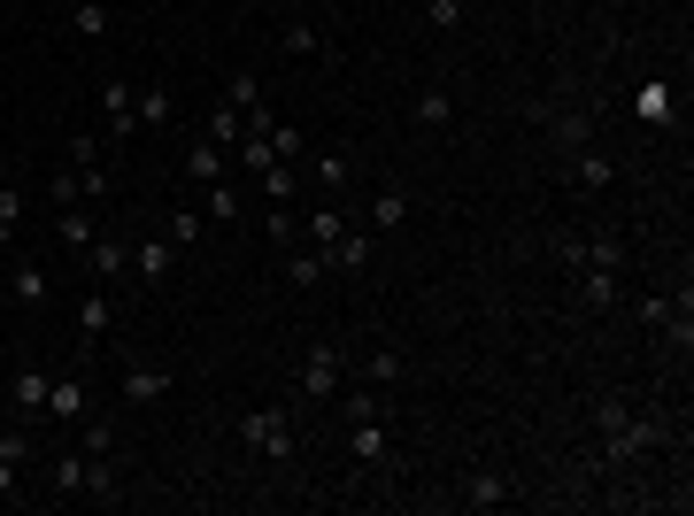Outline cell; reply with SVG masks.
Wrapping results in <instances>:
<instances>
[{
    "label": "cell",
    "instance_id": "obj_1",
    "mask_svg": "<svg viewBox=\"0 0 694 516\" xmlns=\"http://www.w3.org/2000/svg\"><path fill=\"white\" fill-rule=\"evenodd\" d=\"M594 432H602V463L618 470V463H641L648 448H664L671 424H664V416H633L625 401H602V408H594Z\"/></svg>",
    "mask_w": 694,
    "mask_h": 516
},
{
    "label": "cell",
    "instance_id": "obj_2",
    "mask_svg": "<svg viewBox=\"0 0 694 516\" xmlns=\"http://www.w3.org/2000/svg\"><path fill=\"white\" fill-rule=\"evenodd\" d=\"M239 432H247V448H255V455H271V463H286V455H294V416H286V408H255Z\"/></svg>",
    "mask_w": 694,
    "mask_h": 516
},
{
    "label": "cell",
    "instance_id": "obj_3",
    "mask_svg": "<svg viewBox=\"0 0 694 516\" xmlns=\"http://www.w3.org/2000/svg\"><path fill=\"white\" fill-rule=\"evenodd\" d=\"M347 386V363H339V348H309V363H301V393L309 401H332Z\"/></svg>",
    "mask_w": 694,
    "mask_h": 516
},
{
    "label": "cell",
    "instance_id": "obj_4",
    "mask_svg": "<svg viewBox=\"0 0 694 516\" xmlns=\"http://www.w3.org/2000/svg\"><path fill=\"white\" fill-rule=\"evenodd\" d=\"M47 416L77 432V424L94 416V393H85V378H47Z\"/></svg>",
    "mask_w": 694,
    "mask_h": 516
},
{
    "label": "cell",
    "instance_id": "obj_5",
    "mask_svg": "<svg viewBox=\"0 0 694 516\" xmlns=\"http://www.w3.org/2000/svg\"><path fill=\"white\" fill-rule=\"evenodd\" d=\"M109 324H116V293H109V286H94V293L77 301V339H85V348H101Z\"/></svg>",
    "mask_w": 694,
    "mask_h": 516
},
{
    "label": "cell",
    "instance_id": "obj_6",
    "mask_svg": "<svg viewBox=\"0 0 694 516\" xmlns=\"http://www.w3.org/2000/svg\"><path fill=\"white\" fill-rule=\"evenodd\" d=\"M347 455H356L363 470H379V463L394 455V432H386V416H371V424H347Z\"/></svg>",
    "mask_w": 694,
    "mask_h": 516
},
{
    "label": "cell",
    "instance_id": "obj_7",
    "mask_svg": "<svg viewBox=\"0 0 694 516\" xmlns=\"http://www.w3.org/2000/svg\"><path fill=\"white\" fill-rule=\"evenodd\" d=\"M170 263H178V247H170V231H162V239H139V247H132V278H139V286H162V278H170Z\"/></svg>",
    "mask_w": 694,
    "mask_h": 516
},
{
    "label": "cell",
    "instance_id": "obj_8",
    "mask_svg": "<svg viewBox=\"0 0 694 516\" xmlns=\"http://www.w3.org/2000/svg\"><path fill=\"white\" fill-rule=\"evenodd\" d=\"M124 401H132V408H162V401H170V370L132 363V370H124Z\"/></svg>",
    "mask_w": 694,
    "mask_h": 516
},
{
    "label": "cell",
    "instance_id": "obj_9",
    "mask_svg": "<svg viewBox=\"0 0 694 516\" xmlns=\"http://www.w3.org/2000/svg\"><path fill=\"white\" fill-rule=\"evenodd\" d=\"M9 301H16V309H39V301H47V263H39V254H16V270H9Z\"/></svg>",
    "mask_w": 694,
    "mask_h": 516
},
{
    "label": "cell",
    "instance_id": "obj_10",
    "mask_svg": "<svg viewBox=\"0 0 694 516\" xmlns=\"http://www.w3.org/2000/svg\"><path fill=\"white\" fill-rule=\"evenodd\" d=\"M85 270H94V286H116L132 270V247L124 239H94V247H85Z\"/></svg>",
    "mask_w": 694,
    "mask_h": 516
},
{
    "label": "cell",
    "instance_id": "obj_11",
    "mask_svg": "<svg viewBox=\"0 0 694 516\" xmlns=\"http://www.w3.org/2000/svg\"><path fill=\"white\" fill-rule=\"evenodd\" d=\"M509 501H517V486L501 470H471L463 478V508H509Z\"/></svg>",
    "mask_w": 694,
    "mask_h": 516
},
{
    "label": "cell",
    "instance_id": "obj_12",
    "mask_svg": "<svg viewBox=\"0 0 694 516\" xmlns=\"http://www.w3.org/2000/svg\"><path fill=\"white\" fill-rule=\"evenodd\" d=\"M563 162H571V178H579V186H586V193H594V186H610V178H618V162H610V154H602V147H594V139H586V147H571V154H563Z\"/></svg>",
    "mask_w": 694,
    "mask_h": 516
},
{
    "label": "cell",
    "instance_id": "obj_13",
    "mask_svg": "<svg viewBox=\"0 0 694 516\" xmlns=\"http://www.w3.org/2000/svg\"><path fill=\"white\" fill-rule=\"evenodd\" d=\"M186 178H194V186H216V178H224V147H216V139H201V131L186 139Z\"/></svg>",
    "mask_w": 694,
    "mask_h": 516
},
{
    "label": "cell",
    "instance_id": "obj_14",
    "mask_svg": "<svg viewBox=\"0 0 694 516\" xmlns=\"http://www.w3.org/2000/svg\"><path fill=\"white\" fill-rule=\"evenodd\" d=\"M579 301L586 309H610L618 301V270L610 263H579Z\"/></svg>",
    "mask_w": 694,
    "mask_h": 516
},
{
    "label": "cell",
    "instance_id": "obj_15",
    "mask_svg": "<svg viewBox=\"0 0 694 516\" xmlns=\"http://www.w3.org/2000/svg\"><path fill=\"white\" fill-rule=\"evenodd\" d=\"M54 239H62V247H94V239H101L94 209H85V201H77V209H54Z\"/></svg>",
    "mask_w": 694,
    "mask_h": 516
},
{
    "label": "cell",
    "instance_id": "obj_16",
    "mask_svg": "<svg viewBox=\"0 0 694 516\" xmlns=\"http://www.w3.org/2000/svg\"><path fill=\"white\" fill-rule=\"evenodd\" d=\"M101 109H109V131H116V139H132V131H139V116H132V85H124V77H109V85H101Z\"/></svg>",
    "mask_w": 694,
    "mask_h": 516
},
{
    "label": "cell",
    "instance_id": "obj_17",
    "mask_svg": "<svg viewBox=\"0 0 694 516\" xmlns=\"http://www.w3.org/2000/svg\"><path fill=\"white\" fill-rule=\"evenodd\" d=\"M239 131H247V116H239V109H232V101H216V109H209V116H201V139H216V147H224V154H232V147H239Z\"/></svg>",
    "mask_w": 694,
    "mask_h": 516
},
{
    "label": "cell",
    "instance_id": "obj_18",
    "mask_svg": "<svg viewBox=\"0 0 694 516\" xmlns=\"http://www.w3.org/2000/svg\"><path fill=\"white\" fill-rule=\"evenodd\" d=\"M47 416V370H16V424Z\"/></svg>",
    "mask_w": 694,
    "mask_h": 516
},
{
    "label": "cell",
    "instance_id": "obj_19",
    "mask_svg": "<svg viewBox=\"0 0 694 516\" xmlns=\"http://www.w3.org/2000/svg\"><path fill=\"white\" fill-rule=\"evenodd\" d=\"M132 116H139V131H147V124H170V116H178L170 85H139V93H132Z\"/></svg>",
    "mask_w": 694,
    "mask_h": 516
},
{
    "label": "cell",
    "instance_id": "obj_20",
    "mask_svg": "<svg viewBox=\"0 0 694 516\" xmlns=\"http://www.w3.org/2000/svg\"><path fill=\"white\" fill-rule=\"evenodd\" d=\"M324 263H332V270H363V263H371V231H339V239L324 247Z\"/></svg>",
    "mask_w": 694,
    "mask_h": 516
},
{
    "label": "cell",
    "instance_id": "obj_21",
    "mask_svg": "<svg viewBox=\"0 0 694 516\" xmlns=\"http://www.w3.org/2000/svg\"><path fill=\"white\" fill-rule=\"evenodd\" d=\"M401 224H409V193H401V186H386V193L371 201V231H401Z\"/></svg>",
    "mask_w": 694,
    "mask_h": 516
},
{
    "label": "cell",
    "instance_id": "obj_22",
    "mask_svg": "<svg viewBox=\"0 0 694 516\" xmlns=\"http://www.w3.org/2000/svg\"><path fill=\"white\" fill-rule=\"evenodd\" d=\"M24 231V186H0V247H16Z\"/></svg>",
    "mask_w": 694,
    "mask_h": 516
},
{
    "label": "cell",
    "instance_id": "obj_23",
    "mask_svg": "<svg viewBox=\"0 0 694 516\" xmlns=\"http://www.w3.org/2000/svg\"><path fill=\"white\" fill-rule=\"evenodd\" d=\"M263 231H271L278 247H301V216H294V201H271V216H263Z\"/></svg>",
    "mask_w": 694,
    "mask_h": 516
},
{
    "label": "cell",
    "instance_id": "obj_24",
    "mask_svg": "<svg viewBox=\"0 0 694 516\" xmlns=\"http://www.w3.org/2000/svg\"><path fill=\"white\" fill-rule=\"evenodd\" d=\"M339 416H347V424H371V416H386V408H379V386H356V393H339Z\"/></svg>",
    "mask_w": 694,
    "mask_h": 516
},
{
    "label": "cell",
    "instance_id": "obj_25",
    "mask_svg": "<svg viewBox=\"0 0 694 516\" xmlns=\"http://www.w3.org/2000/svg\"><path fill=\"white\" fill-rule=\"evenodd\" d=\"M448 116H456L448 85H424V93H417V124H448Z\"/></svg>",
    "mask_w": 694,
    "mask_h": 516
},
{
    "label": "cell",
    "instance_id": "obj_26",
    "mask_svg": "<svg viewBox=\"0 0 694 516\" xmlns=\"http://www.w3.org/2000/svg\"><path fill=\"white\" fill-rule=\"evenodd\" d=\"M394 378H401V355L394 348H371L363 355V386H394Z\"/></svg>",
    "mask_w": 694,
    "mask_h": 516
},
{
    "label": "cell",
    "instance_id": "obj_27",
    "mask_svg": "<svg viewBox=\"0 0 694 516\" xmlns=\"http://www.w3.org/2000/svg\"><path fill=\"white\" fill-rule=\"evenodd\" d=\"M47 486H54V493H85V455H54Z\"/></svg>",
    "mask_w": 694,
    "mask_h": 516
},
{
    "label": "cell",
    "instance_id": "obj_28",
    "mask_svg": "<svg viewBox=\"0 0 694 516\" xmlns=\"http://www.w3.org/2000/svg\"><path fill=\"white\" fill-rule=\"evenodd\" d=\"M255 186H263V201H294V193H301V186H294V162H271Z\"/></svg>",
    "mask_w": 694,
    "mask_h": 516
},
{
    "label": "cell",
    "instance_id": "obj_29",
    "mask_svg": "<svg viewBox=\"0 0 694 516\" xmlns=\"http://www.w3.org/2000/svg\"><path fill=\"white\" fill-rule=\"evenodd\" d=\"M324 270H332V263H324V247H309V254H286V278H294V286H317Z\"/></svg>",
    "mask_w": 694,
    "mask_h": 516
},
{
    "label": "cell",
    "instance_id": "obj_30",
    "mask_svg": "<svg viewBox=\"0 0 694 516\" xmlns=\"http://www.w3.org/2000/svg\"><path fill=\"white\" fill-rule=\"evenodd\" d=\"M201 231H209L201 209H178V216H170V247H201Z\"/></svg>",
    "mask_w": 694,
    "mask_h": 516
},
{
    "label": "cell",
    "instance_id": "obj_31",
    "mask_svg": "<svg viewBox=\"0 0 694 516\" xmlns=\"http://www.w3.org/2000/svg\"><path fill=\"white\" fill-rule=\"evenodd\" d=\"M224 101H232L239 116H247V109H263V77H255V70H247V77H232V85H224Z\"/></svg>",
    "mask_w": 694,
    "mask_h": 516
},
{
    "label": "cell",
    "instance_id": "obj_32",
    "mask_svg": "<svg viewBox=\"0 0 694 516\" xmlns=\"http://www.w3.org/2000/svg\"><path fill=\"white\" fill-rule=\"evenodd\" d=\"M201 193H209V224H239V193H232L224 178H216V186H201Z\"/></svg>",
    "mask_w": 694,
    "mask_h": 516
},
{
    "label": "cell",
    "instance_id": "obj_33",
    "mask_svg": "<svg viewBox=\"0 0 694 516\" xmlns=\"http://www.w3.org/2000/svg\"><path fill=\"white\" fill-rule=\"evenodd\" d=\"M317 186H324V193H339V186H347V154H339V147H324V154H317Z\"/></svg>",
    "mask_w": 694,
    "mask_h": 516
},
{
    "label": "cell",
    "instance_id": "obj_34",
    "mask_svg": "<svg viewBox=\"0 0 694 516\" xmlns=\"http://www.w3.org/2000/svg\"><path fill=\"white\" fill-rule=\"evenodd\" d=\"M286 54H324V32L317 24H286Z\"/></svg>",
    "mask_w": 694,
    "mask_h": 516
},
{
    "label": "cell",
    "instance_id": "obj_35",
    "mask_svg": "<svg viewBox=\"0 0 694 516\" xmlns=\"http://www.w3.org/2000/svg\"><path fill=\"white\" fill-rule=\"evenodd\" d=\"M339 231H347V216H339V209H317V216H309V239H317V247H332Z\"/></svg>",
    "mask_w": 694,
    "mask_h": 516
},
{
    "label": "cell",
    "instance_id": "obj_36",
    "mask_svg": "<svg viewBox=\"0 0 694 516\" xmlns=\"http://www.w3.org/2000/svg\"><path fill=\"white\" fill-rule=\"evenodd\" d=\"M94 162H101V139L77 131V139H70V169H94Z\"/></svg>",
    "mask_w": 694,
    "mask_h": 516
},
{
    "label": "cell",
    "instance_id": "obj_37",
    "mask_svg": "<svg viewBox=\"0 0 694 516\" xmlns=\"http://www.w3.org/2000/svg\"><path fill=\"white\" fill-rule=\"evenodd\" d=\"M463 9H471V0H432V32H456Z\"/></svg>",
    "mask_w": 694,
    "mask_h": 516
},
{
    "label": "cell",
    "instance_id": "obj_38",
    "mask_svg": "<svg viewBox=\"0 0 694 516\" xmlns=\"http://www.w3.org/2000/svg\"><path fill=\"white\" fill-rule=\"evenodd\" d=\"M16 486H24V463H16V455H0V501H16Z\"/></svg>",
    "mask_w": 694,
    "mask_h": 516
},
{
    "label": "cell",
    "instance_id": "obj_39",
    "mask_svg": "<svg viewBox=\"0 0 694 516\" xmlns=\"http://www.w3.org/2000/svg\"><path fill=\"white\" fill-rule=\"evenodd\" d=\"M0 309H9V301H0Z\"/></svg>",
    "mask_w": 694,
    "mask_h": 516
}]
</instances>
